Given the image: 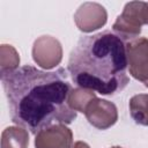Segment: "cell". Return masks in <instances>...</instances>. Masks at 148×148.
I'll return each mask as SVG.
<instances>
[{"label":"cell","mask_w":148,"mask_h":148,"mask_svg":"<svg viewBox=\"0 0 148 148\" xmlns=\"http://www.w3.org/2000/svg\"><path fill=\"white\" fill-rule=\"evenodd\" d=\"M130 113L132 119L142 126H148V95L139 94L130 99Z\"/></svg>","instance_id":"obj_10"},{"label":"cell","mask_w":148,"mask_h":148,"mask_svg":"<svg viewBox=\"0 0 148 148\" xmlns=\"http://www.w3.org/2000/svg\"><path fill=\"white\" fill-rule=\"evenodd\" d=\"M71 148H90V147H89V145H87L83 141H76Z\"/></svg>","instance_id":"obj_13"},{"label":"cell","mask_w":148,"mask_h":148,"mask_svg":"<svg viewBox=\"0 0 148 148\" xmlns=\"http://www.w3.org/2000/svg\"><path fill=\"white\" fill-rule=\"evenodd\" d=\"M106 20L105 8L97 2H83L74 14V22L83 32H91L102 28Z\"/></svg>","instance_id":"obj_7"},{"label":"cell","mask_w":148,"mask_h":148,"mask_svg":"<svg viewBox=\"0 0 148 148\" xmlns=\"http://www.w3.org/2000/svg\"><path fill=\"white\" fill-rule=\"evenodd\" d=\"M20 64V56L14 46L1 44L0 46V73L1 75L12 73L17 69Z\"/></svg>","instance_id":"obj_11"},{"label":"cell","mask_w":148,"mask_h":148,"mask_svg":"<svg viewBox=\"0 0 148 148\" xmlns=\"http://www.w3.org/2000/svg\"><path fill=\"white\" fill-rule=\"evenodd\" d=\"M110 148H123V147H119V146H114V147H110Z\"/></svg>","instance_id":"obj_14"},{"label":"cell","mask_w":148,"mask_h":148,"mask_svg":"<svg viewBox=\"0 0 148 148\" xmlns=\"http://www.w3.org/2000/svg\"><path fill=\"white\" fill-rule=\"evenodd\" d=\"M72 145L73 133L64 124L44 128L35 138V148H71Z\"/></svg>","instance_id":"obj_8"},{"label":"cell","mask_w":148,"mask_h":148,"mask_svg":"<svg viewBox=\"0 0 148 148\" xmlns=\"http://www.w3.org/2000/svg\"><path fill=\"white\" fill-rule=\"evenodd\" d=\"M145 86H146V87H147V88H148V81H147V82H146V83H145Z\"/></svg>","instance_id":"obj_15"},{"label":"cell","mask_w":148,"mask_h":148,"mask_svg":"<svg viewBox=\"0 0 148 148\" xmlns=\"http://www.w3.org/2000/svg\"><path fill=\"white\" fill-rule=\"evenodd\" d=\"M29 135L22 127L9 126L1 134V148H28Z\"/></svg>","instance_id":"obj_9"},{"label":"cell","mask_w":148,"mask_h":148,"mask_svg":"<svg viewBox=\"0 0 148 148\" xmlns=\"http://www.w3.org/2000/svg\"><path fill=\"white\" fill-rule=\"evenodd\" d=\"M124 40L111 31L81 37L68 60L72 81L79 88L116 95L128 84Z\"/></svg>","instance_id":"obj_2"},{"label":"cell","mask_w":148,"mask_h":148,"mask_svg":"<svg viewBox=\"0 0 148 148\" xmlns=\"http://www.w3.org/2000/svg\"><path fill=\"white\" fill-rule=\"evenodd\" d=\"M94 98H96V95L92 90L77 87L71 90L68 96V104L74 111H79L83 113L89 102Z\"/></svg>","instance_id":"obj_12"},{"label":"cell","mask_w":148,"mask_h":148,"mask_svg":"<svg viewBox=\"0 0 148 148\" xmlns=\"http://www.w3.org/2000/svg\"><path fill=\"white\" fill-rule=\"evenodd\" d=\"M126 53L130 74L145 84L148 81V39L138 37L131 40Z\"/></svg>","instance_id":"obj_4"},{"label":"cell","mask_w":148,"mask_h":148,"mask_svg":"<svg viewBox=\"0 0 148 148\" xmlns=\"http://www.w3.org/2000/svg\"><path fill=\"white\" fill-rule=\"evenodd\" d=\"M12 120L32 134L76 118L68 104L71 84L65 68L52 72L23 66L1 75Z\"/></svg>","instance_id":"obj_1"},{"label":"cell","mask_w":148,"mask_h":148,"mask_svg":"<svg viewBox=\"0 0 148 148\" xmlns=\"http://www.w3.org/2000/svg\"><path fill=\"white\" fill-rule=\"evenodd\" d=\"M148 22V2L131 1L124 7L123 13L113 23V30L123 40L138 38L143 24Z\"/></svg>","instance_id":"obj_3"},{"label":"cell","mask_w":148,"mask_h":148,"mask_svg":"<svg viewBox=\"0 0 148 148\" xmlns=\"http://www.w3.org/2000/svg\"><path fill=\"white\" fill-rule=\"evenodd\" d=\"M34 61L44 69H51L60 64L62 47L60 42L52 36H40L34 42Z\"/></svg>","instance_id":"obj_5"},{"label":"cell","mask_w":148,"mask_h":148,"mask_svg":"<svg viewBox=\"0 0 148 148\" xmlns=\"http://www.w3.org/2000/svg\"><path fill=\"white\" fill-rule=\"evenodd\" d=\"M90 125L98 130H106L116 124L118 111L112 102L102 98H94L87 105L83 112Z\"/></svg>","instance_id":"obj_6"},{"label":"cell","mask_w":148,"mask_h":148,"mask_svg":"<svg viewBox=\"0 0 148 148\" xmlns=\"http://www.w3.org/2000/svg\"><path fill=\"white\" fill-rule=\"evenodd\" d=\"M147 24H148V22H147Z\"/></svg>","instance_id":"obj_16"}]
</instances>
